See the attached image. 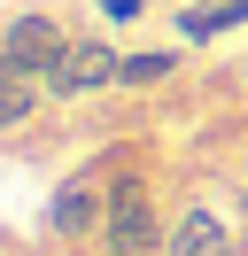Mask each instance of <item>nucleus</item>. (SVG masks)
I'll list each match as a JSON object with an SVG mask.
<instances>
[{"label": "nucleus", "instance_id": "nucleus-6", "mask_svg": "<svg viewBox=\"0 0 248 256\" xmlns=\"http://www.w3.org/2000/svg\"><path fill=\"white\" fill-rule=\"evenodd\" d=\"M248 24V0H194L178 8V47H202V39H225Z\"/></svg>", "mask_w": 248, "mask_h": 256}, {"label": "nucleus", "instance_id": "nucleus-2", "mask_svg": "<svg viewBox=\"0 0 248 256\" xmlns=\"http://www.w3.org/2000/svg\"><path fill=\"white\" fill-rule=\"evenodd\" d=\"M101 240L108 248H163V218H155V194L140 178H116L108 186V218H101Z\"/></svg>", "mask_w": 248, "mask_h": 256}, {"label": "nucleus", "instance_id": "nucleus-4", "mask_svg": "<svg viewBox=\"0 0 248 256\" xmlns=\"http://www.w3.org/2000/svg\"><path fill=\"white\" fill-rule=\"evenodd\" d=\"M155 256H232V225L217 218L210 202H186L178 218L163 225V248Z\"/></svg>", "mask_w": 248, "mask_h": 256}, {"label": "nucleus", "instance_id": "nucleus-1", "mask_svg": "<svg viewBox=\"0 0 248 256\" xmlns=\"http://www.w3.org/2000/svg\"><path fill=\"white\" fill-rule=\"evenodd\" d=\"M116 78H124V54L108 47V39H70V54L46 70V101H86V94H108Z\"/></svg>", "mask_w": 248, "mask_h": 256}, {"label": "nucleus", "instance_id": "nucleus-5", "mask_svg": "<svg viewBox=\"0 0 248 256\" xmlns=\"http://www.w3.org/2000/svg\"><path fill=\"white\" fill-rule=\"evenodd\" d=\"M101 218H108V186H93V178H70V186H54V202H46V233L54 240L101 233Z\"/></svg>", "mask_w": 248, "mask_h": 256}, {"label": "nucleus", "instance_id": "nucleus-11", "mask_svg": "<svg viewBox=\"0 0 248 256\" xmlns=\"http://www.w3.org/2000/svg\"><path fill=\"white\" fill-rule=\"evenodd\" d=\"M240 225H248V186H240Z\"/></svg>", "mask_w": 248, "mask_h": 256}, {"label": "nucleus", "instance_id": "nucleus-3", "mask_svg": "<svg viewBox=\"0 0 248 256\" xmlns=\"http://www.w3.org/2000/svg\"><path fill=\"white\" fill-rule=\"evenodd\" d=\"M70 54V32H62L54 16H8L0 24V62H16L24 78H39L46 86V70Z\"/></svg>", "mask_w": 248, "mask_h": 256}, {"label": "nucleus", "instance_id": "nucleus-8", "mask_svg": "<svg viewBox=\"0 0 248 256\" xmlns=\"http://www.w3.org/2000/svg\"><path fill=\"white\" fill-rule=\"evenodd\" d=\"M178 62H186L178 47H148V54H124V78H116V86H132V94H148V86H163V78H170Z\"/></svg>", "mask_w": 248, "mask_h": 256}, {"label": "nucleus", "instance_id": "nucleus-10", "mask_svg": "<svg viewBox=\"0 0 248 256\" xmlns=\"http://www.w3.org/2000/svg\"><path fill=\"white\" fill-rule=\"evenodd\" d=\"M108 256H148V248H108Z\"/></svg>", "mask_w": 248, "mask_h": 256}, {"label": "nucleus", "instance_id": "nucleus-9", "mask_svg": "<svg viewBox=\"0 0 248 256\" xmlns=\"http://www.w3.org/2000/svg\"><path fill=\"white\" fill-rule=\"evenodd\" d=\"M93 8H101L108 24H140V16H148V0H93Z\"/></svg>", "mask_w": 248, "mask_h": 256}, {"label": "nucleus", "instance_id": "nucleus-7", "mask_svg": "<svg viewBox=\"0 0 248 256\" xmlns=\"http://www.w3.org/2000/svg\"><path fill=\"white\" fill-rule=\"evenodd\" d=\"M39 101H46V86H39V78H24L16 62H0V132L31 124V116H39Z\"/></svg>", "mask_w": 248, "mask_h": 256}]
</instances>
